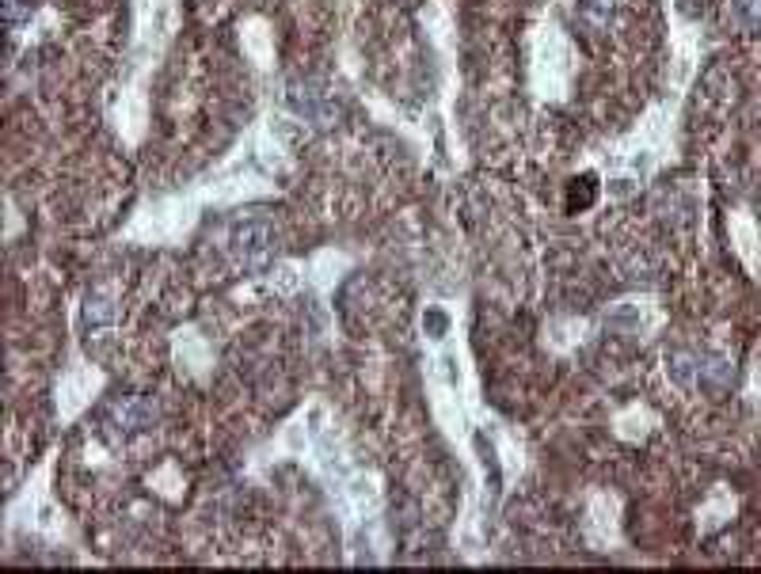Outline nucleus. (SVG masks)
<instances>
[{"label": "nucleus", "instance_id": "nucleus-1", "mask_svg": "<svg viewBox=\"0 0 761 574\" xmlns=\"http://www.w3.org/2000/svg\"><path fill=\"white\" fill-rule=\"evenodd\" d=\"M594 202V175H582V179L571 183V198H567V209H587Z\"/></svg>", "mask_w": 761, "mask_h": 574}]
</instances>
